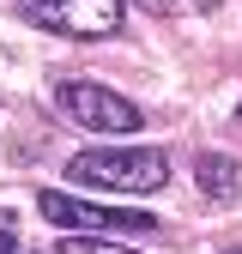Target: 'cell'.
Wrapping results in <instances>:
<instances>
[{"label":"cell","mask_w":242,"mask_h":254,"mask_svg":"<svg viewBox=\"0 0 242 254\" xmlns=\"http://www.w3.org/2000/svg\"><path fill=\"white\" fill-rule=\"evenodd\" d=\"M67 182L97 188V194H158V188H170V151H158V145L79 151L67 164Z\"/></svg>","instance_id":"obj_1"},{"label":"cell","mask_w":242,"mask_h":254,"mask_svg":"<svg viewBox=\"0 0 242 254\" xmlns=\"http://www.w3.org/2000/svg\"><path fill=\"white\" fill-rule=\"evenodd\" d=\"M37 212L49 218L55 230H73V236H151L158 218L151 212H127V206H97V200H79V194H60V188H43Z\"/></svg>","instance_id":"obj_2"},{"label":"cell","mask_w":242,"mask_h":254,"mask_svg":"<svg viewBox=\"0 0 242 254\" xmlns=\"http://www.w3.org/2000/svg\"><path fill=\"white\" fill-rule=\"evenodd\" d=\"M55 103L67 109L85 133H139V121H145L121 91H109L97 79H60L55 85Z\"/></svg>","instance_id":"obj_3"},{"label":"cell","mask_w":242,"mask_h":254,"mask_svg":"<svg viewBox=\"0 0 242 254\" xmlns=\"http://www.w3.org/2000/svg\"><path fill=\"white\" fill-rule=\"evenodd\" d=\"M121 6L127 0H24V18L60 30V37H79V43H97L121 30Z\"/></svg>","instance_id":"obj_4"},{"label":"cell","mask_w":242,"mask_h":254,"mask_svg":"<svg viewBox=\"0 0 242 254\" xmlns=\"http://www.w3.org/2000/svg\"><path fill=\"white\" fill-rule=\"evenodd\" d=\"M194 182H200V194L218 200V206H236L242 200V164L224 157V151H206L200 164H194Z\"/></svg>","instance_id":"obj_5"},{"label":"cell","mask_w":242,"mask_h":254,"mask_svg":"<svg viewBox=\"0 0 242 254\" xmlns=\"http://www.w3.org/2000/svg\"><path fill=\"white\" fill-rule=\"evenodd\" d=\"M60 254H139L127 236H67Z\"/></svg>","instance_id":"obj_6"},{"label":"cell","mask_w":242,"mask_h":254,"mask_svg":"<svg viewBox=\"0 0 242 254\" xmlns=\"http://www.w3.org/2000/svg\"><path fill=\"white\" fill-rule=\"evenodd\" d=\"M139 6H145V12H170L176 0H139Z\"/></svg>","instance_id":"obj_7"},{"label":"cell","mask_w":242,"mask_h":254,"mask_svg":"<svg viewBox=\"0 0 242 254\" xmlns=\"http://www.w3.org/2000/svg\"><path fill=\"white\" fill-rule=\"evenodd\" d=\"M236 121H242V109H236Z\"/></svg>","instance_id":"obj_8"},{"label":"cell","mask_w":242,"mask_h":254,"mask_svg":"<svg viewBox=\"0 0 242 254\" xmlns=\"http://www.w3.org/2000/svg\"><path fill=\"white\" fill-rule=\"evenodd\" d=\"M230 254H242V248H230Z\"/></svg>","instance_id":"obj_9"},{"label":"cell","mask_w":242,"mask_h":254,"mask_svg":"<svg viewBox=\"0 0 242 254\" xmlns=\"http://www.w3.org/2000/svg\"><path fill=\"white\" fill-rule=\"evenodd\" d=\"M18 254H24V248H18Z\"/></svg>","instance_id":"obj_10"}]
</instances>
